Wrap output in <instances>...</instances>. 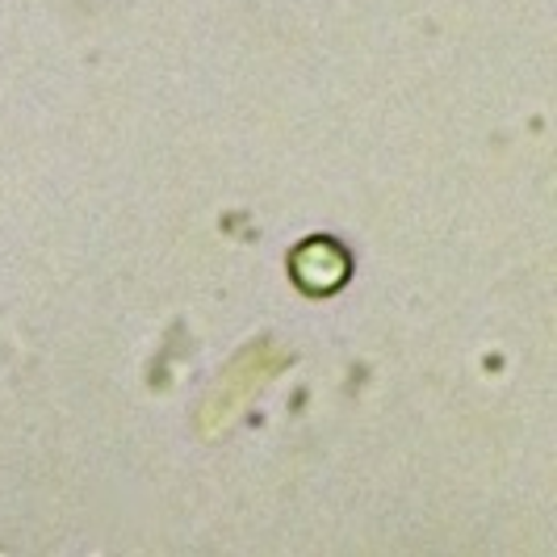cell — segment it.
Returning <instances> with one entry per match:
<instances>
[{
    "label": "cell",
    "instance_id": "cell-1",
    "mask_svg": "<svg viewBox=\"0 0 557 557\" xmlns=\"http://www.w3.org/2000/svg\"><path fill=\"white\" fill-rule=\"evenodd\" d=\"M352 273V256L332 235H310L307 244L289 251V277L298 281L302 294H335Z\"/></svg>",
    "mask_w": 557,
    "mask_h": 557
}]
</instances>
